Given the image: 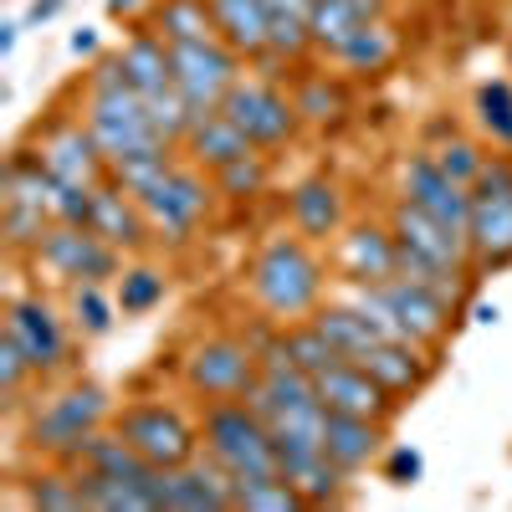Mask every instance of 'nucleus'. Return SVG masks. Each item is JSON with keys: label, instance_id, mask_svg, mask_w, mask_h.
<instances>
[{"label": "nucleus", "instance_id": "nucleus-47", "mask_svg": "<svg viewBox=\"0 0 512 512\" xmlns=\"http://www.w3.org/2000/svg\"><path fill=\"white\" fill-rule=\"evenodd\" d=\"M149 6V0H103V11L108 16H118V21H128V16H139Z\"/></svg>", "mask_w": 512, "mask_h": 512}, {"label": "nucleus", "instance_id": "nucleus-10", "mask_svg": "<svg viewBox=\"0 0 512 512\" xmlns=\"http://www.w3.org/2000/svg\"><path fill=\"white\" fill-rule=\"evenodd\" d=\"M36 272H47L57 287H77V282H118L128 256L118 246H108L93 226L77 221H52V231L41 236V246L26 256Z\"/></svg>", "mask_w": 512, "mask_h": 512}, {"label": "nucleus", "instance_id": "nucleus-29", "mask_svg": "<svg viewBox=\"0 0 512 512\" xmlns=\"http://www.w3.org/2000/svg\"><path fill=\"white\" fill-rule=\"evenodd\" d=\"M384 16V0H313V41L318 52H338L349 36L374 26Z\"/></svg>", "mask_w": 512, "mask_h": 512}, {"label": "nucleus", "instance_id": "nucleus-48", "mask_svg": "<svg viewBox=\"0 0 512 512\" xmlns=\"http://www.w3.org/2000/svg\"><path fill=\"white\" fill-rule=\"evenodd\" d=\"M472 323L477 328H492V323H502V308L497 303H472Z\"/></svg>", "mask_w": 512, "mask_h": 512}, {"label": "nucleus", "instance_id": "nucleus-45", "mask_svg": "<svg viewBox=\"0 0 512 512\" xmlns=\"http://www.w3.org/2000/svg\"><path fill=\"white\" fill-rule=\"evenodd\" d=\"M62 6H67V0H31V6H26V31H41V26H47V21H57L62 16Z\"/></svg>", "mask_w": 512, "mask_h": 512}, {"label": "nucleus", "instance_id": "nucleus-27", "mask_svg": "<svg viewBox=\"0 0 512 512\" xmlns=\"http://www.w3.org/2000/svg\"><path fill=\"white\" fill-rule=\"evenodd\" d=\"M210 11H216V31H221V41L236 57L256 62L272 47V36H267V0H210Z\"/></svg>", "mask_w": 512, "mask_h": 512}, {"label": "nucleus", "instance_id": "nucleus-34", "mask_svg": "<svg viewBox=\"0 0 512 512\" xmlns=\"http://www.w3.org/2000/svg\"><path fill=\"white\" fill-rule=\"evenodd\" d=\"M67 318H72V328H77V338H108L113 328H118V292H113V282H77V287H67Z\"/></svg>", "mask_w": 512, "mask_h": 512}, {"label": "nucleus", "instance_id": "nucleus-35", "mask_svg": "<svg viewBox=\"0 0 512 512\" xmlns=\"http://www.w3.org/2000/svg\"><path fill=\"white\" fill-rule=\"evenodd\" d=\"M472 123L492 149L512 154V77H482L472 88Z\"/></svg>", "mask_w": 512, "mask_h": 512}, {"label": "nucleus", "instance_id": "nucleus-40", "mask_svg": "<svg viewBox=\"0 0 512 512\" xmlns=\"http://www.w3.org/2000/svg\"><path fill=\"white\" fill-rule=\"evenodd\" d=\"M47 231H52V210L21 205V200H0V236H6L11 256H31Z\"/></svg>", "mask_w": 512, "mask_h": 512}, {"label": "nucleus", "instance_id": "nucleus-8", "mask_svg": "<svg viewBox=\"0 0 512 512\" xmlns=\"http://www.w3.org/2000/svg\"><path fill=\"white\" fill-rule=\"evenodd\" d=\"M262 379V354L251 349L246 333H210L185 349L180 359V384L200 400H246L251 384Z\"/></svg>", "mask_w": 512, "mask_h": 512}, {"label": "nucleus", "instance_id": "nucleus-11", "mask_svg": "<svg viewBox=\"0 0 512 512\" xmlns=\"http://www.w3.org/2000/svg\"><path fill=\"white\" fill-rule=\"evenodd\" d=\"M221 113L241 128V134L262 149V154H277L297 139V128H303V113L297 103L282 93V82L262 77V72H241L231 82V93L221 98Z\"/></svg>", "mask_w": 512, "mask_h": 512}, {"label": "nucleus", "instance_id": "nucleus-24", "mask_svg": "<svg viewBox=\"0 0 512 512\" xmlns=\"http://www.w3.org/2000/svg\"><path fill=\"white\" fill-rule=\"evenodd\" d=\"M256 144L241 134V128L221 113V108H210V113H195V123H190V134H185V144H180V154L190 159V164H200V169H226V164H236L241 154H251Z\"/></svg>", "mask_w": 512, "mask_h": 512}, {"label": "nucleus", "instance_id": "nucleus-44", "mask_svg": "<svg viewBox=\"0 0 512 512\" xmlns=\"http://www.w3.org/2000/svg\"><path fill=\"white\" fill-rule=\"evenodd\" d=\"M379 482H390V487H420L425 482V456H420V446H410V441H395V446H384V456H379Z\"/></svg>", "mask_w": 512, "mask_h": 512}, {"label": "nucleus", "instance_id": "nucleus-36", "mask_svg": "<svg viewBox=\"0 0 512 512\" xmlns=\"http://www.w3.org/2000/svg\"><path fill=\"white\" fill-rule=\"evenodd\" d=\"M77 472V487H82V502H88V512H159L149 487L139 482H118V477H98V472H82V466H72Z\"/></svg>", "mask_w": 512, "mask_h": 512}, {"label": "nucleus", "instance_id": "nucleus-30", "mask_svg": "<svg viewBox=\"0 0 512 512\" xmlns=\"http://www.w3.org/2000/svg\"><path fill=\"white\" fill-rule=\"evenodd\" d=\"M21 502L36 507V512H88V502H82V487H77V472L62 461H41L31 466V472L16 482Z\"/></svg>", "mask_w": 512, "mask_h": 512}, {"label": "nucleus", "instance_id": "nucleus-28", "mask_svg": "<svg viewBox=\"0 0 512 512\" xmlns=\"http://www.w3.org/2000/svg\"><path fill=\"white\" fill-rule=\"evenodd\" d=\"M313 323L328 333V344L338 349V354H344V359H359L364 349H374L379 344V323L354 303V297H328V303L313 313Z\"/></svg>", "mask_w": 512, "mask_h": 512}, {"label": "nucleus", "instance_id": "nucleus-46", "mask_svg": "<svg viewBox=\"0 0 512 512\" xmlns=\"http://www.w3.org/2000/svg\"><path fill=\"white\" fill-rule=\"evenodd\" d=\"M67 52L72 57H98V26H77L67 36Z\"/></svg>", "mask_w": 512, "mask_h": 512}, {"label": "nucleus", "instance_id": "nucleus-21", "mask_svg": "<svg viewBox=\"0 0 512 512\" xmlns=\"http://www.w3.org/2000/svg\"><path fill=\"white\" fill-rule=\"evenodd\" d=\"M359 364H364L400 405L415 400L425 384L436 379V349H420V344H410V338H379L374 349L359 354Z\"/></svg>", "mask_w": 512, "mask_h": 512}, {"label": "nucleus", "instance_id": "nucleus-31", "mask_svg": "<svg viewBox=\"0 0 512 512\" xmlns=\"http://www.w3.org/2000/svg\"><path fill=\"white\" fill-rule=\"evenodd\" d=\"M149 26L169 41V47H185V41H221L210 0H154Z\"/></svg>", "mask_w": 512, "mask_h": 512}, {"label": "nucleus", "instance_id": "nucleus-16", "mask_svg": "<svg viewBox=\"0 0 512 512\" xmlns=\"http://www.w3.org/2000/svg\"><path fill=\"white\" fill-rule=\"evenodd\" d=\"M169 62H175V88L190 98L195 113L221 108L231 82L246 72V57H236L226 41H185V47H169Z\"/></svg>", "mask_w": 512, "mask_h": 512}, {"label": "nucleus", "instance_id": "nucleus-22", "mask_svg": "<svg viewBox=\"0 0 512 512\" xmlns=\"http://www.w3.org/2000/svg\"><path fill=\"white\" fill-rule=\"evenodd\" d=\"M164 512H236V482L210 456L175 466L164 487Z\"/></svg>", "mask_w": 512, "mask_h": 512}, {"label": "nucleus", "instance_id": "nucleus-23", "mask_svg": "<svg viewBox=\"0 0 512 512\" xmlns=\"http://www.w3.org/2000/svg\"><path fill=\"white\" fill-rule=\"evenodd\" d=\"M384 441H390V420H369V415H338V410H328L323 451L333 456V466H344L349 477H359V472H369V466H379Z\"/></svg>", "mask_w": 512, "mask_h": 512}, {"label": "nucleus", "instance_id": "nucleus-1", "mask_svg": "<svg viewBox=\"0 0 512 512\" xmlns=\"http://www.w3.org/2000/svg\"><path fill=\"white\" fill-rule=\"evenodd\" d=\"M328 267L318 256V241H308L303 231H272L262 246L251 251V262L241 272V287L256 303V313L272 323H297L313 318L328 303Z\"/></svg>", "mask_w": 512, "mask_h": 512}, {"label": "nucleus", "instance_id": "nucleus-20", "mask_svg": "<svg viewBox=\"0 0 512 512\" xmlns=\"http://www.w3.org/2000/svg\"><path fill=\"white\" fill-rule=\"evenodd\" d=\"M318 400L328 410H338V415H369V420H395L405 410L359 359H344L338 369L318 374Z\"/></svg>", "mask_w": 512, "mask_h": 512}, {"label": "nucleus", "instance_id": "nucleus-41", "mask_svg": "<svg viewBox=\"0 0 512 512\" xmlns=\"http://www.w3.org/2000/svg\"><path fill=\"white\" fill-rule=\"evenodd\" d=\"M267 185H272V159L262 149H251L236 164L216 169V190L226 200H256V195H267Z\"/></svg>", "mask_w": 512, "mask_h": 512}, {"label": "nucleus", "instance_id": "nucleus-25", "mask_svg": "<svg viewBox=\"0 0 512 512\" xmlns=\"http://www.w3.org/2000/svg\"><path fill=\"white\" fill-rule=\"evenodd\" d=\"M118 62H123V77L134 82L144 98L175 88V62H169V41L144 21L139 31H128V41L118 47Z\"/></svg>", "mask_w": 512, "mask_h": 512}, {"label": "nucleus", "instance_id": "nucleus-6", "mask_svg": "<svg viewBox=\"0 0 512 512\" xmlns=\"http://www.w3.org/2000/svg\"><path fill=\"white\" fill-rule=\"evenodd\" d=\"M0 333H11L21 354L36 364L41 379H67L77 369V328L67 318V308H57L52 297L41 292H11L6 297V318H0Z\"/></svg>", "mask_w": 512, "mask_h": 512}, {"label": "nucleus", "instance_id": "nucleus-4", "mask_svg": "<svg viewBox=\"0 0 512 512\" xmlns=\"http://www.w3.org/2000/svg\"><path fill=\"white\" fill-rule=\"evenodd\" d=\"M349 297L379 323L384 338H410V344L436 349V354L446 349V338L456 328V297L410 277H395L384 287H349Z\"/></svg>", "mask_w": 512, "mask_h": 512}, {"label": "nucleus", "instance_id": "nucleus-26", "mask_svg": "<svg viewBox=\"0 0 512 512\" xmlns=\"http://www.w3.org/2000/svg\"><path fill=\"white\" fill-rule=\"evenodd\" d=\"M72 466H82V472H98V477H118V482H139V487H149L154 472H159L149 456H139L134 446L113 431V425H103V431L82 446V456H77ZM149 497H154V492H149Z\"/></svg>", "mask_w": 512, "mask_h": 512}, {"label": "nucleus", "instance_id": "nucleus-32", "mask_svg": "<svg viewBox=\"0 0 512 512\" xmlns=\"http://www.w3.org/2000/svg\"><path fill=\"white\" fill-rule=\"evenodd\" d=\"M395 57H400V36H395V26L384 21V16H379L374 26H364L359 36H349L344 47L333 52V62L344 67V72H354V77H379V72H390Z\"/></svg>", "mask_w": 512, "mask_h": 512}, {"label": "nucleus", "instance_id": "nucleus-2", "mask_svg": "<svg viewBox=\"0 0 512 512\" xmlns=\"http://www.w3.org/2000/svg\"><path fill=\"white\" fill-rule=\"evenodd\" d=\"M77 113L82 123L93 128L98 149L113 159H134V154H159V149H175L149 118V98L134 88V82L123 77V62L118 52L98 57L88 67V77H82L77 88Z\"/></svg>", "mask_w": 512, "mask_h": 512}, {"label": "nucleus", "instance_id": "nucleus-3", "mask_svg": "<svg viewBox=\"0 0 512 512\" xmlns=\"http://www.w3.org/2000/svg\"><path fill=\"white\" fill-rule=\"evenodd\" d=\"M118 415V400L108 384L98 379H82V374H67L57 390L47 400H31L26 410V425H21V446L36 456V461H62L72 466L82 456V446H88L103 425H113Z\"/></svg>", "mask_w": 512, "mask_h": 512}, {"label": "nucleus", "instance_id": "nucleus-19", "mask_svg": "<svg viewBox=\"0 0 512 512\" xmlns=\"http://www.w3.org/2000/svg\"><path fill=\"white\" fill-rule=\"evenodd\" d=\"M472 272H502L512 267V190H472Z\"/></svg>", "mask_w": 512, "mask_h": 512}, {"label": "nucleus", "instance_id": "nucleus-14", "mask_svg": "<svg viewBox=\"0 0 512 512\" xmlns=\"http://www.w3.org/2000/svg\"><path fill=\"white\" fill-rule=\"evenodd\" d=\"M395 195L410 200V205H420L425 216H436L441 226H451V231H461V236H466V226H472V185L451 180L431 149H415V154L400 159Z\"/></svg>", "mask_w": 512, "mask_h": 512}, {"label": "nucleus", "instance_id": "nucleus-49", "mask_svg": "<svg viewBox=\"0 0 512 512\" xmlns=\"http://www.w3.org/2000/svg\"><path fill=\"white\" fill-rule=\"evenodd\" d=\"M507 72H512V36H507Z\"/></svg>", "mask_w": 512, "mask_h": 512}, {"label": "nucleus", "instance_id": "nucleus-18", "mask_svg": "<svg viewBox=\"0 0 512 512\" xmlns=\"http://www.w3.org/2000/svg\"><path fill=\"white\" fill-rule=\"evenodd\" d=\"M287 221L292 231H303L308 241L328 246L338 231L349 226V195L333 175H308L287 190Z\"/></svg>", "mask_w": 512, "mask_h": 512}, {"label": "nucleus", "instance_id": "nucleus-38", "mask_svg": "<svg viewBox=\"0 0 512 512\" xmlns=\"http://www.w3.org/2000/svg\"><path fill=\"white\" fill-rule=\"evenodd\" d=\"M282 349H287V359L297 364V369H308L313 379L318 374H328V369H338L344 364V354H338L333 344H328V333L313 323V318H297V323H282Z\"/></svg>", "mask_w": 512, "mask_h": 512}, {"label": "nucleus", "instance_id": "nucleus-39", "mask_svg": "<svg viewBox=\"0 0 512 512\" xmlns=\"http://www.w3.org/2000/svg\"><path fill=\"white\" fill-rule=\"evenodd\" d=\"M292 103H297V113H303V123H313V128H333V123H344V113H349L344 82H333V77H323V72H313V77L297 82Z\"/></svg>", "mask_w": 512, "mask_h": 512}, {"label": "nucleus", "instance_id": "nucleus-15", "mask_svg": "<svg viewBox=\"0 0 512 512\" xmlns=\"http://www.w3.org/2000/svg\"><path fill=\"white\" fill-rule=\"evenodd\" d=\"M384 221H390L400 251L420 256L425 267H436V272H446V277H477V272H472V246H466V236L451 231V226H441L436 216H425L420 205H410V200L395 195V205H390V216H384Z\"/></svg>", "mask_w": 512, "mask_h": 512}, {"label": "nucleus", "instance_id": "nucleus-13", "mask_svg": "<svg viewBox=\"0 0 512 512\" xmlns=\"http://www.w3.org/2000/svg\"><path fill=\"white\" fill-rule=\"evenodd\" d=\"M328 262H333V282L344 287H384L400 277V241L390 221L364 216L328 241Z\"/></svg>", "mask_w": 512, "mask_h": 512}, {"label": "nucleus", "instance_id": "nucleus-37", "mask_svg": "<svg viewBox=\"0 0 512 512\" xmlns=\"http://www.w3.org/2000/svg\"><path fill=\"white\" fill-rule=\"evenodd\" d=\"M36 384H47V379L36 374V364L21 354V344L11 333H0V410H6V415H26Z\"/></svg>", "mask_w": 512, "mask_h": 512}, {"label": "nucleus", "instance_id": "nucleus-12", "mask_svg": "<svg viewBox=\"0 0 512 512\" xmlns=\"http://www.w3.org/2000/svg\"><path fill=\"white\" fill-rule=\"evenodd\" d=\"M31 149H36V154H41V164H47L57 180H67V185L93 190V185H103V180H108V154L98 149V139H93V128L82 123V113L52 108V118H47V123H36Z\"/></svg>", "mask_w": 512, "mask_h": 512}, {"label": "nucleus", "instance_id": "nucleus-33", "mask_svg": "<svg viewBox=\"0 0 512 512\" xmlns=\"http://www.w3.org/2000/svg\"><path fill=\"white\" fill-rule=\"evenodd\" d=\"M113 292H118V313L123 318H149L154 308H164V297H169V272L144 262V256H128Z\"/></svg>", "mask_w": 512, "mask_h": 512}, {"label": "nucleus", "instance_id": "nucleus-17", "mask_svg": "<svg viewBox=\"0 0 512 512\" xmlns=\"http://www.w3.org/2000/svg\"><path fill=\"white\" fill-rule=\"evenodd\" d=\"M88 226H93L108 246H118L123 256H144V251L154 246V226H149V216H144V200L128 195L118 180L93 185Z\"/></svg>", "mask_w": 512, "mask_h": 512}, {"label": "nucleus", "instance_id": "nucleus-9", "mask_svg": "<svg viewBox=\"0 0 512 512\" xmlns=\"http://www.w3.org/2000/svg\"><path fill=\"white\" fill-rule=\"evenodd\" d=\"M216 195H221V190H216V175H210V169H200V164H190V159L180 154V164L164 175V185L144 195V216H149V226H154V241H164V246H190L195 231L210 221V210H216Z\"/></svg>", "mask_w": 512, "mask_h": 512}, {"label": "nucleus", "instance_id": "nucleus-5", "mask_svg": "<svg viewBox=\"0 0 512 512\" xmlns=\"http://www.w3.org/2000/svg\"><path fill=\"white\" fill-rule=\"evenodd\" d=\"M200 441H205V456L216 461L231 482L282 477L272 425L256 415L246 400H210V405H200Z\"/></svg>", "mask_w": 512, "mask_h": 512}, {"label": "nucleus", "instance_id": "nucleus-43", "mask_svg": "<svg viewBox=\"0 0 512 512\" xmlns=\"http://www.w3.org/2000/svg\"><path fill=\"white\" fill-rule=\"evenodd\" d=\"M436 159H441V169H446V175L451 180H461V185H472L477 175H482V164H487V149L477 144V139H466V134H456V128H451V134L431 149Z\"/></svg>", "mask_w": 512, "mask_h": 512}, {"label": "nucleus", "instance_id": "nucleus-42", "mask_svg": "<svg viewBox=\"0 0 512 512\" xmlns=\"http://www.w3.org/2000/svg\"><path fill=\"white\" fill-rule=\"evenodd\" d=\"M308 507L287 477H256V482H236V512H297Z\"/></svg>", "mask_w": 512, "mask_h": 512}, {"label": "nucleus", "instance_id": "nucleus-7", "mask_svg": "<svg viewBox=\"0 0 512 512\" xmlns=\"http://www.w3.org/2000/svg\"><path fill=\"white\" fill-rule=\"evenodd\" d=\"M113 431L139 456L164 466V472H175V466H190L195 456H205L200 415H185L180 405H169V400H128L113 415Z\"/></svg>", "mask_w": 512, "mask_h": 512}]
</instances>
